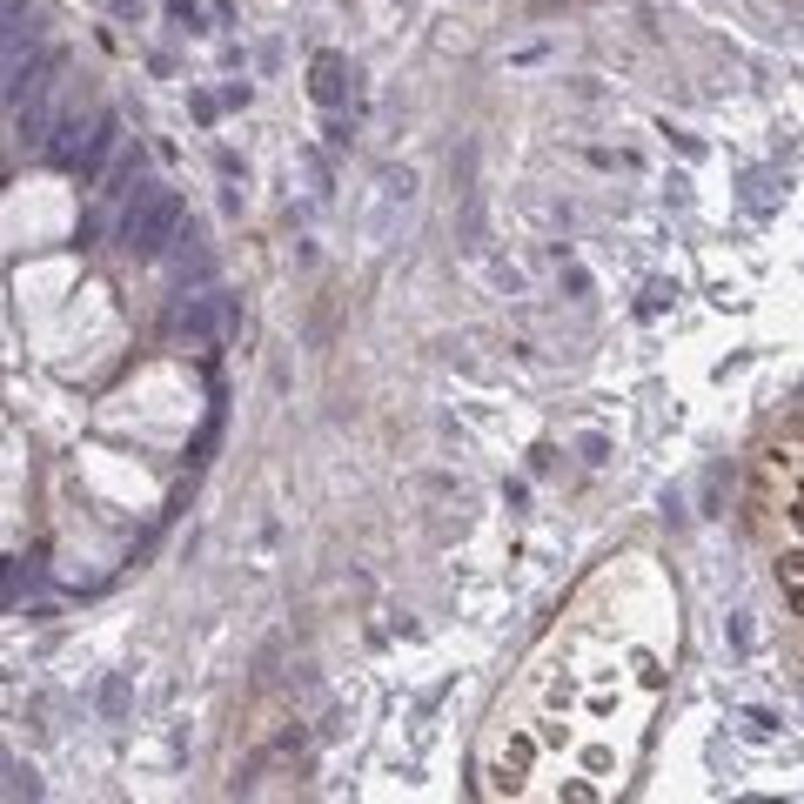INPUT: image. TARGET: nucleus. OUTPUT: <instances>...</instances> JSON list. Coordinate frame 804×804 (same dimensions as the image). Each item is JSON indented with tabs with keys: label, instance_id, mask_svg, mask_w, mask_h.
<instances>
[{
	"label": "nucleus",
	"instance_id": "5",
	"mask_svg": "<svg viewBox=\"0 0 804 804\" xmlns=\"http://www.w3.org/2000/svg\"><path fill=\"white\" fill-rule=\"evenodd\" d=\"M309 94L322 101V108H342V54H315V81H309Z\"/></svg>",
	"mask_w": 804,
	"mask_h": 804
},
{
	"label": "nucleus",
	"instance_id": "8",
	"mask_svg": "<svg viewBox=\"0 0 804 804\" xmlns=\"http://www.w3.org/2000/svg\"><path fill=\"white\" fill-rule=\"evenodd\" d=\"M121 704H128V684H121V677H108V691H101V711L121 717Z\"/></svg>",
	"mask_w": 804,
	"mask_h": 804
},
{
	"label": "nucleus",
	"instance_id": "6",
	"mask_svg": "<svg viewBox=\"0 0 804 804\" xmlns=\"http://www.w3.org/2000/svg\"><path fill=\"white\" fill-rule=\"evenodd\" d=\"M175 268H181V282H188V275L208 282V248H201V228H188V222H181V235H175Z\"/></svg>",
	"mask_w": 804,
	"mask_h": 804
},
{
	"label": "nucleus",
	"instance_id": "1",
	"mask_svg": "<svg viewBox=\"0 0 804 804\" xmlns=\"http://www.w3.org/2000/svg\"><path fill=\"white\" fill-rule=\"evenodd\" d=\"M181 195L175 188H134L128 208H121V248L128 255H141V262H155V255H168L181 235Z\"/></svg>",
	"mask_w": 804,
	"mask_h": 804
},
{
	"label": "nucleus",
	"instance_id": "7",
	"mask_svg": "<svg viewBox=\"0 0 804 804\" xmlns=\"http://www.w3.org/2000/svg\"><path fill=\"white\" fill-rule=\"evenodd\" d=\"M141 168H148V155H141V148H121V155H114V168H108V188H101V195H128V181H141Z\"/></svg>",
	"mask_w": 804,
	"mask_h": 804
},
{
	"label": "nucleus",
	"instance_id": "2",
	"mask_svg": "<svg viewBox=\"0 0 804 804\" xmlns=\"http://www.w3.org/2000/svg\"><path fill=\"white\" fill-rule=\"evenodd\" d=\"M168 329H175V342H195V349H208V342L228 329V302H222V295H188V302L168 315Z\"/></svg>",
	"mask_w": 804,
	"mask_h": 804
},
{
	"label": "nucleus",
	"instance_id": "3",
	"mask_svg": "<svg viewBox=\"0 0 804 804\" xmlns=\"http://www.w3.org/2000/svg\"><path fill=\"white\" fill-rule=\"evenodd\" d=\"M121 155V114L114 108H94V128H88V141H81V161H74V175L81 181H101V168Z\"/></svg>",
	"mask_w": 804,
	"mask_h": 804
},
{
	"label": "nucleus",
	"instance_id": "4",
	"mask_svg": "<svg viewBox=\"0 0 804 804\" xmlns=\"http://www.w3.org/2000/svg\"><path fill=\"white\" fill-rule=\"evenodd\" d=\"M88 128H94V121H81V108H61V114H54V134H47L41 155L54 161V168H74V161H81V141H88Z\"/></svg>",
	"mask_w": 804,
	"mask_h": 804
}]
</instances>
